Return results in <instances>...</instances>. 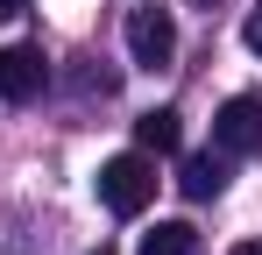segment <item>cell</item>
I'll return each mask as SVG.
<instances>
[{
  "label": "cell",
  "instance_id": "277c9868",
  "mask_svg": "<svg viewBox=\"0 0 262 255\" xmlns=\"http://www.w3.org/2000/svg\"><path fill=\"white\" fill-rule=\"evenodd\" d=\"M43 85H50V64H43V50H36V42H7V50H0V99L29 107Z\"/></svg>",
  "mask_w": 262,
  "mask_h": 255
},
{
  "label": "cell",
  "instance_id": "52a82bcc",
  "mask_svg": "<svg viewBox=\"0 0 262 255\" xmlns=\"http://www.w3.org/2000/svg\"><path fill=\"white\" fill-rule=\"evenodd\" d=\"M191 248H199V227L191 220H156L142 234V255H191Z\"/></svg>",
  "mask_w": 262,
  "mask_h": 255
},
{
  "label": "cell",
  "instance_id": "30bf717a",
  "mask_svg": "<svg viewBox=\"0 0 262 255\" xmlns=\"http://www.w3.org/2000/svg\"><path fill=\"white\" fill-rule=\"evenodd\" d=\"M227 255H262V241H234V248H227Z\"/></svg>",
  "mask_w": 262,
  "mask_h": 255
},
{
  "label": "cell",
  "instance_id": "8fae6325",
  "mask_svg": "<svg viewBox=\"0 0 262 255\" xmlns=\"http://www.w3.org/2000/svg\"><path fill=\"white\" fill-rule=\"evenodd\" d=\"M92 255H114V248H106V241H99V248H92Z\"/></svg>",
  "mask_w": 262,
  "mask_h": 255
},
{
  "label": "cell",
  "instance_id": "5b68a950",
  "mask_svg": "<svg viewBox=\"0 0 262 255\" xmlns=\"http://www.w3.org/2000/svg\"><path fill=\"white\" fill-rule=\"evenodd\" d=\"M177 192H184V199H199V206H206V199H220V192H227V163H220L213 149H206V156H184Z\"/></svg>",
  "mask_w": 262,
  "mask_h": 255
},
{
  "label": "cell",
  "instance_id": "ba28073f",
  "mask_svg": "<svg viewBox=\"0 0 262 255\" xmlns=\"http://www.w3.org/2000/svg\"><path fill=\"white\" fill-rule=\"evenodd\" d=\"M241 42H248V50H255V57H262V7H255V14H248V29H241Z\"/></svg>",
  "mask_w": 262,
  "mask_h": 255
},
{
  "label": "cell",
  "instance_id": "8992f818",
  "mask_svg": "<svg viewBox=\"0 0 262 255\" xmlns=\"http://www.w3.org/2000/svg\"><path fill=\"white\" fill-rule=\"evenodd\" d=\"M177 142H184V121H177L170 107H149V114L135 121V149H149V156H170Z\"/></svg>",
  "mask_w": 262,
  "mask_h": 255
},
{
  "label": "cell",
  "instance_id": "3957f363",
  "mask_svg": "<svg viewBox=\"0 0 262 255\" xmlns=\"http://www.w3.org/2000/svg\"><path fill=\"white\" fill-rule=\"evenodd\" d=\"M213 142L227 149V156H255L262 149V99L255 92H234V99L213 114Z\"/></svg>",
  "mask_w": 262,
  "mask_h": 255
},
{
  "label": "cell",
  "instance_id": "7a4b0ae2",
  "mask_svg": "<svg viewBox=\"0 0 262 255\" xmlns=\"http://www.w3.org/2000/svg\"><path fill=\"white\" fill-rule=\"evenodd\" d=\"M128 57L142 64V71H170V57H177L170 7H135V14H128Z\"/></svg>",
  "mask_w": 262,
  "mask_h": 255
},
{
  "label": "cell",
  "instance_id": "9c48e42d",
  "mask_svg": "<svg viewBox=\"0 0 262 255\" xmlns=\"http://www.w3.org/2000/svg\"><path fill=\"white\" fill-rule=\"evenodd\" d=\"M21 7H29V0H0V22H14V14H21Z\"/></svg>",
  "mask_w": 262,
  "mask_h": 255
},
{
  "label": "cell",
  "instance_id": "6da1fadb",
  "mask_svg": "<svg viewBox=\"0 0 262 255\" xmlns=\"http://www.w3.org/2000/svg\"><path fill=\"white\" fill-rule=\"evenodd\" d=\"M92 184H99V206H106V213L135 220V213L156 199V163H149V149H128V156H106Z\"/></svg>",
  "mask_w": 262,
  "mask_h": 255
}]
</instances>
